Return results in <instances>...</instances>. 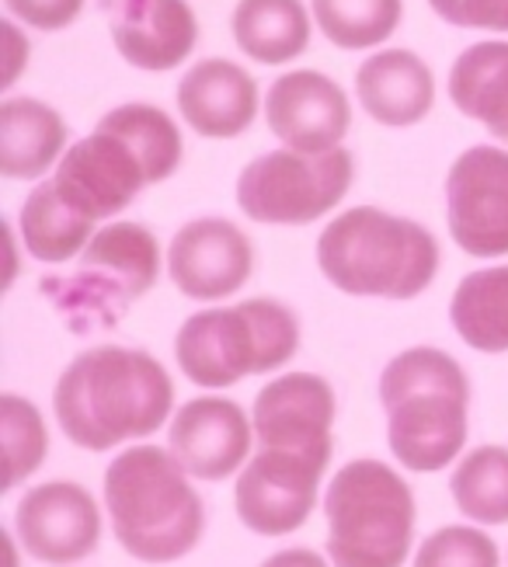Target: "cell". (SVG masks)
Returning a JSON list of instances; mask_svg holds the SVG:
<instances>
[{"label":"cell","mask_w":508,"mask_h":567,"mask_svg":"<svg viewBox=\"0 0 508 567\" xmlns=\"http://www.w3.org/2000/svg\"><path fill=\"white\" fill-rule=\"evenodd\" d=\"M258 567H334L331 560H324L318 550H307V547H286L279 554H272L269 560H261Z\"/></svg>","instance_id":"cell-31"},{"label":"cell","mask_w":508,"mask_h":567,"mask_svg":"<svg viewBox=\"0 0 508 567\" xmlns=\"http://www.w3.org/2000/svg\"><path fill=\"white\" fill-rule=\"evenodd\" d=\"M255 422L230 398H191L185 401L167 429V450L196 481H224L245 471L251 456Z\"/></svg>","instance_id":"cell-16"},{"label":"cell","mask_w":508,"mask_h":567,"mask_svg":"<svg viewBox=\"0 0 508 567\" xmlns=\"http://www.w3.org/2000/svg\"><path fill=\"white\" fill-rule=\"evenodd\" d=\"M355 182V157L345 146L328 154L269 151L237 175V206L255 224L307 227L324 219Z\"/></svg>","instance_id":"cell-9"},{"label":"cell","mask_w":508,"mask_h":567,"mask_svg":"<svg viewBox=\"0 0 508 567\" xmlns=\"http://www.w3.org/2000/svg\"><path fill=\"white\" fill-rule=\"evenodd\" d=\"M230 29L240 53L265 66L303 56L313 35L303 0H237Z\"/></svg>","instance_id":"cell-22"},{"label":"cell","mask_w":508,"mask_h":567,"mask_svg":"<svg viewBox=\"0 0 508 567\" xmlns=\"http://www.w3.org/2000/svg\"><path fill=\"white\" fill-rule=\"evenodd\" d=\"M8 11L39 32H63L84 11V0H4Z\"/></svg>","instance_id":"cell-30"},{"label":"cell","mask_w":508,"mask_h":567,"mask_svg":"<svg viewBox=\"0 0 508 567\" xmlns=\"http://www.w3.org/2000/svg\"><path fill=\"white\" fill-rule=\"evenodd\" d=\"M167 276L188 300H227L255 276V244L227 216L188 219L167 248Z\"/></svg>","instance_id":"cell-13"},{"label":"cell","mask_w":508,"mask_h":567,"mask_svg":"<svg viewBox=\"0 0 508 567\" xmlns=\"http://www.w3.org/2000/svg\"><path fill=\"white\" fill-rule=\"evenodd\" d=\"M14 533L29 557L66 567L99 550L102 508L77 481H45L21 495L14 508Z\"/></svg>","instance_id":"cell-12"},{"label":"cell","mask_w":508,"mask_h":567,"mask_svg":"<svg viewBox=\"0 0 508 567\" xmlns=\"http://www.w3.org/2000/svg\"><path fill=\"white\" fill-rule=\"evenodd\" d=\"M355 94L362 112L380 126L407 130L432 112L435 78L428 63L411 49H383L355 70Z\"/></svg>","instance_id":"cell-19"},{"label":"cell","mask_w":508,"mask_h":567,"mask_svg":"<svg viewBox=\"0 0 508 567\" xmlns=\"http://www.w3.org/2000/svg\"><path fill=\"white\" fill-rule=\"evenodd\" d=\"M182 130L157 105H118L74 143L56 164L53 185L87 219H112L151 185L167 182L182 164Z\"/></svg>","instance_id":"cell-2"},{"label":"cell","mask_w":508,"mask_h":567,"mask_svg":"<svg viewBox=\"0 0 508 567\" xmlns=\"http://www.w3.org/2000/svg\"><path fill=\"white\" fill-rule=\"evenodd\" d=\"M66 118L39 97H8L0 105V175L42 178L66 154Z\"/></svg>","instance_id":"cell-20"},{"label":"cell","mask_w":508,"mask_h":567,"mask_svg":"<svg viewBox=\"0 0 508 567\" xmlns=\"http://www.w3.org/2000/svg\"><path fill=\"white\" fill-rule=\"evenodd\" d=\"M269 130L300 154H328L342 146L352 126L345 87L321 70H289L265 94Z\"/></svg>","instance_id":"cell-15"},{"label":"cell","mask_w":508,"mask_h":567,"mask_svg":"<svg viewBox=\"0 0 508 567\" xmlns=\"http://www.w3.org/2000/svg\"><path fill=\"white\" fill-rule=\"evenodd\" d=\"M386 446L404 471L435 474L459 460L470 432V380L449 352L418 344L383 365Z\"/></svg>","instance_id":"cell-3"},{"label":"cell","mask_w":508,"mask_h":567,"mask_svg":"<svg viewBox=\"0 0 508 567\" xmlns=\"http://www.w3.org/2000/svg\"><path fill=\"white\" fill-rule=\"evenodd\" d=\"M112 533L143 564H175L203 544L206 502L164 446H129L105 471Z\"/></svg>","instance_id":"cell-4"},{"label":"cell","mask_w":508,"mask_h":567,"mask_svg":"<svg viewBox=\"0 0 508 567\" xmlns=\"http://www.w3.org/2000/svg\"><path fill=\"white\" fill-rule=\"evenodd\" d=\"M428 8L453 29L508 32V0H428Z\"/></svg>","instance_id":"cell-29"},{"label":"cell","mask_w":508,"mask_h":567,"mask_svg":"<svg viewBox=\"0 0 508 567\" xmlns=\"http://www.w3.org/2000/svg\"><path fill=\"white\" fill-rule=\"evenodd\" d=\"M449 320L474 352H508V265L477 268L453 292Z\"/></svg>","instance_id":"cell-24"},{"label":"cell","mask_w":508,"mask_h":567,"mask_svg":"<svg viewBox=\"0 0 508 567\" xmlns=\"http://www.w3.org/2000/svg\"><path fill=\"white\" fill-rule=\"evenodd\" d=\"M157 279L160 244L154 230L133 219H115L91 237L74 272L45 276L39 289L70 334H99L112 331Z\"/></svg>","instance_id":"cell-7"},{"label":"cell","mask_w":508,"mask_h":567,"mask_svg":"<svg viewBox=\"0 0 508 567\" xmlns=\"http://www.w3.org/2000/svg\"><path fill=\"white\" fill-rule=\"evenodd\" d=\"M313 21L338 49H376L397 32L404 0H310Z\"/></svg>","instance_id":"cell-26"},{"label":"cell","mask_w":508,"mask_h":567,"mask_svg":"<svg viewBox=\"0 0 508 567\" xmlns=\"http://www.w3.org/2000/svg\"><path fill=\"white\" fill-rule=\"evenodd\" d=\"M324 515L334 567H404L415 544V495L383 460L345 463L328 484Z\"/></svg>","instance_id":"cell-8"},{"label":"cell","mask_w":508,"mask_h":567,"mask_svg":"<svg viewBox=\"0 0 508 567\" xmlns=\"http://www.w3.org/2000/svg\"><path fill=\"white\" fill-rule=\"evenodd\" d=\"M328 463L310 453L265 450L245 463L234 487L237 519L258 536H289L307 526L318 508V491L328 474Z\"/></svg>","instance_id":"cell-10"},{"label":"cell","mask_w":508,"mask_h":567,"mask_svg":"<svg viewBox=\"0 0 508 567\" xmlns=\"http://www.w3.org/2000/svg\"><path fill=\"white\" fill-rule=\"evenodd\" d=\"M415 567H501V554L477 526H443L422 539Z\"/></svg>","instance_id":"cell-28"},{"label":"cell","mask_w":508,"mask_h":567,"mask_svg":"<svg viewBox=\"0 0 508 567\" xmlns=\"http://www.w3.org/2000/svg\"><path fill=\"white\" fill-rule=\"evenodd\" d=\"M300 352V317L269 296L209 307L185 317L175 334L178 369L206 390L234 386L245 377H265L282 369Z\"/></svg>","instance_id":"cell-6"},{"label":"cell","mask_w":508,"mask_h":567,"mask_svg":"<svg viewBox=\"0 0 508 567\" xmlns=\"http://www.w3.org/2000/svg\"><path fill=\"white\" fill-rule=\"evenodd\" d=\"M4 32H8V42H11V66L4 73V81H0V87H11L18 81V70H21V60H25V53H29V45H25V39H21V32L14 29L11 21H4Z\"/></svg>","instance_id":"cell-32"},{"label":"cell","mask_w":508,"mask_h":567,"mask_svg":"<svg viewBox=\"0 0 508 567\" xmlns=\"http://www.w3.org/2000/svg\"><path fill=\"white\" fill-rule=\"evenodd\" d=\"M94 227H99L94 219H87L63 199L53 178L35 185L18 213L21 244L42 265H63L70 258H77L91 244V237L99 234Z\"/></svg>","instance_id":"cell-23"},{"label":"cell","mask_w":508,"mask_h":567,"mask_svg":"<svg viewBox=\"0 0 508 567\" xmlns=\"http://www.w3.org/2000/svg\"><path fill=\"white\" fill-rule=\"evenodd\" d=\"M0 439L8 453V487L29 481L50 453V432H45L42 414L21 393H0Z\"/></svg>","instance_id":"cell-27"},{"label":"cell","mask_w":508,"mask_h":567,"mask_svg":"<svg viewBox=\"0 0 508 567\" xmlns=\"http://www.w3.org/2000/svg\"><path fill=\"white\" fill-rule=\"evenodd\" d=\"M456 508L474 526L508 523V446H477L456 463L449 477Z\"/></svg>","instance_id":"cell-25"},{"label":"cell","mask_w":508,"mask_h":567,"mask_svg":"<svg viewBox=\"0 0 508 567\" xmlns=\"http://www.w3.org/2000/svg\"><path fill=\"white\" fill-rule=\"evenodd\" d=\"M446 224L470 258L508 255V151L477 143L446 175Z\"/></svg>","instance_id":"cell-11"},{"label":"cell","mask_w":508,"mask_h":567,"mask_svg":"<svg viewBox=\"0 0 508 567\" xmlns=\"http://www.w3.org/2000/svg\"><path fill=\"white\" fill-rule=\"evenodd\" d=\"M172 408L175 380L157 355L129 344L84 349L53 386L60 432L87 453H108L160 432Z\"/></svg>","instance_id":"cell-1"},{"label":"cell","mask_w":508,"mask_h":567,"mask_svg":"<svg viewBox=\"0 0 508 567\" xmlns=\"http://www.w3.org/2000/svg\"><path fill=\"white\" fill-rule=\"evenodd\" d=\"M258 109V81L234 60H199L178 84V112L206 140H237Z\"/></svg>","instance_id":"cell-18"},{"label":"cell","mask_w":508,"mask_h":567,"mask_svg":"<svg viewBox=\"0 0 508 567\" xmlns=\"http://www.w3.org/2000/svg\"><path fill=\"white\" fill-rule=\"evenodd\" d=\"M108 32L129 66L164 73L199 45V18L188 0H108Z\"/></svg>","instance_id":"cell-17"},{"label":"cell","mask_w":508,"mask_h":567,"mask_svg":"<svg viewBox=\"0 0 508 567\" xmlns=\"http://www.w3.org/2000/svg\"><path fill=\"white\" fill-rule=\"evenodd\" d=\"M318 265L349 296L415 300L439 276V240L418 219L355 206L321 230Z\"/></svg>","instance_id":"cell-5"},{"label":"cell","mask_w":508,"mask_h":567,"mask_svg":"<svg viewBox=\"0 0 508 567\" xmlns=\"http://www.w3.org/2000/svg\"><path fill=\"white\" fill-rule=\"evenodd\" d=\"M334 386L318 373H286L265 383L255 398L251 422L265 450H293L331 460L334 453Z\"/></svg>","instance_id":"cell-14"},{"label":"cell","mask_w":508,"mask_h":567,"mask_svg":"<svg viewBox=\"0 0 508 567\" xmlns=\"http://www.w3.org/2000/svg\"><path fill=\"white\" fill-rule=\"evenodd\" d=\"M449 97L459 115L477 118L498 143H508V42H474L449 70Z\"/></svg>","instance_id":"cell-21"}]
</instances>
